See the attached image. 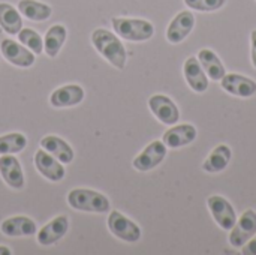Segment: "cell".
<instances>
[{"mask_svg":"<svg viewBox=\"0 0 256 255\" xmlns=\"http://www.w3.org/2000/svg\"><path fill=\"white\" fill-rule=\"evenodd\" d=\"M34 165L38 171L51 182H60L64 177V167L58 159H56L52 155H50L46 150H38L34 155Z\"/></svg>","mask_w":256,"mask_h":255,"instance_id":"10","label":"cell"},{"mask_svg":"<svg viewBox=\"0 0 256 255\" xmlns=\"http://www.w3.org/2000/svg\"><path fill=\"white\" fill-rule=\"evenodd\" d=\"M184 3L195 11L213 12V11L220 9L226 3V0H184Z\"/></svg>","mask_w":256,"mask_h":255,"instance_id":"27","label":"cell"},{"mask_svg":"<svg viewBox=\"0 0 256 255\" xmlns=\"http://www.w3.org/2000/svg\"><path fill=\"white\" fill-rule=\"evenodd\" d=\"M220 81L222 89L230 95L238 98H250L256 93V83L249 77H243L240 74H225Z\"/></svg>","mask_w":256,"mask_h":255,"instance_id":"12","label":"cell"},{"mask_svg":"<svg viewBox=\"0 0 256 255\" xmlns=\"http://www.w3.org/2000/svg\"><path fill=\"white\" fill-rule=\"evenodd\" d=\"M198 60H200L202 69L210 77V80L220 81L225 77V74H226L225 66H224V63L220 62V59L218 57V54L214 51H212L208 48H202L198 53Z\"/></svg>","mask_w":256,"mask_h":255,"instance_id":"20","label":"cell"},{"mask_svg":"<svg viewBox=\"0 0 256 255\" xmlns=\"http://www.w3.org/2000/svg\"><path fill=\"white\" fill-rule=\"evenodd\" d=\"M10 249L9 248H6V246H0V255H10Z\"/></svg>","mask_w":256,"mask_h":255,"instance_id":"30","label":"cell"},{"mask_svg":"<svg viewBox=\"0 0 256 255\" xmlns=\"http://www.w3.org/2000/svg\"><path fill=\"white\" fill-rule=\"evenodd\" d=\"M69 228V221L64 215H60L57 218H54L51 222H48L46 225H44L39 233H38V242L42 246H50L57 243L66 233Z\"/></svg>","mask_w":256,"mask_h":255,"instance_id":"14","label":"cell"},{"mask_svg":"<svg viewBox=\"0 0 256 255\" xmlns=\"http://www.w3.org/2000/svg\"><path fill=\"white\" fill-rule=\"evenodd\" d=\"M148 107L159 122L168 126H174L180 119V111L172 99L165 95H154L148 99Z\"/></svg>","mask_w":256,"mask_h":255,"instance_id":"7","label":"cell"},{"mask_svg":"<svg viewBox=\"0 0 256 255\" xmlns=\"http://www.w3.org/2000/svg\"><path fill=\"white\" fill-rule=\"evenodd\" d=\"M18 39L34 54H40L44 50V41H42L40 35L32 29H21L18 33Z\"/></svg>","mask_w":256,"mask_h":255,"instance_id":"26","label":"cell"},{"mask_svg":"<svg viewBox=\"0 0 256 255\" xmlns=\"http://www.w3.org/2000/svg\"><path fill=\"white\" fill-rule=\"evenodd\" d=\"M0 230L8 237H28L36 233V224L27 216H12L2 222Z\"/></svg>","mask_w":256,"mask_h":255,"instance_id":"18","label":"cell"},{"mask_svg":"<svg viewBox=\"0 0 256 255\" xmlns=\"http://www.w3.org/2000/svg\"><path fill=\"white\" fill-rule=\"evenodd\" d=\"M0 51L3 57L20 68H30L34 63V56L24 45L14 42L12 39H3L0 44Z\"/></svg>","mask_w":256,"mask_h":255,"instance_id":"11","label":"cell"},{"mask_svg":"<svg viewBox=\"0 0 256 255\" xmlns=\"http://www.w3.org/2000/svg\"><path fill=\"white\" fill-rule=\"evenodd\" d=\"M195 138H196V128L194 125L184 123V125H178V126L168 129L164 134L162 141L166 147L178 149V147L190 144Z\"/></svg>","mask_w":256,"mask_h":255,"instance_id":"17","label":"cell"},{"mask_svg":"<svg viewBox=\"0 0 256 255\" xmlns=\"http://www.w3.org/2000/svg\"><path fill=\"white\" fill-rule=\"evenodd\" d=\"M68 204L72 209L82 210V212H94V213H105L110 210V201L104 194H99L92 189H74L68 194Z\"/></svg>","mask_w":256,"mask_h":255,"instance_id":"3","label":"cell"},{"mask_svg":"<svg viewBox=\"0 0 256 255\" xmlns=\"http://www.w3.org/2000/svg\"><path fill=\"white\" fill-rule=\"evenodd\" d=\"M195 26V15L190 11H182L174 17L166 29V39L171 44L183 42Z\"/></svg>","mask_w":256,"mask_h":255,"instance_id":"9","label":"cell"},{"mask_svg":"<svg viewBox=\"0 0 256 255\" xmlns=\"http://www.w3.org/2000/svg\"><path fill=\"white\" fill-rule=\"evenodd\" d=\"M40 147L46 150L50 155H52L56 159H58L62 164H69L74 159V150L72 147L56 135H46L40 140Z\"/></svg>","mask_w":256,"mask_h":255,"instance_id":"19","label":"cell"},{"mask_svg":"<svg viewBox=\"0 0 256 255\" xmlns=\"http://www.w3.org/2000/svg\"><path fill=\"white\" fill-rule=\"evenodd\" d=\"M84 99V90L78 84H68L63 87H58L52 92L50 102L56 108H68L78 105Z\"/></svg>","mask_w":256,"mask_h":255,"instance_id":"16","label":"cell"},{"mask_svg":"<svg viewBox=\"0 0 256 255\" xmlns=\"http://www.w3.org/2000/svg\"><path fill=\"white\" fill-rule=\"evenodd\" d=\"M66 27L62 26V24H54L48 29L46 35H45V41H44V48H45V53L50 56V57H56L64 41H66Z\"/></svg>","mask_w":256,"mask_h":255,"instance_id":"24","label":"cell"},{"mask_svg":"<svg viewBox=\"0 0 256 255\" xmlns=\"http://www.w3.org/2000/svg\"><path fill=\"white\" fill-rule=\"evenodd\" d=\"M183 71H184V78L194 92L204 93L208 89V80H207L206 71L202 69L201 63L196 57H194V56L189 57L184 62Z\"/></svg>","mask_w":256,"mask_h":255,"instance_id":"15","label":"cell"},{"mask_svg":"<svg viewBox=\"0 0 256 255\" xmlns=\"http://www.w3.org/2000/svg\"><path fill=\"white\" fill-rule=\"evenodd\" d=\"M108 228L116 237H118L124 242H129V243H135L141 239L140 227L134 221H130L129 218H126L124 215H122L117 210H112L110 213Z\"/></svg>","mask_w":256,"mask_h":255,"instance_id":"4","label":"cell"},{"mask_svg":"<svg viewBox=\"0 0 256 255\" xmlns=\"http://www.w3.org/2000/svg\"><path fill=\"white\" fill-rule=\"evenodd\" d=\"M166 156V146L164 141L150 143L132 162L134 168L138 171H150L156 168Z\"/></svg>","mask_w":256,"mask_h":255,"instance_id":"8","label":"cell"},{"mask_svg":"<svg viewBox=\"0 0 256 255\" xmlns=\"http://www.w3.org/2000/svg\"><path fill=\"white\" fill-rule=\"evenodd\" d=\"M0 27L9 35H18L22 29L20 11L9 3H0Z\"/></svg>","mask_w":256,"mask_h":255,"instance_id":"22","label":"cell"},{"mask_svg":"<svg viewBox=\"0 0 256 255\" xmlns=\"http://www.w3.org/2000/svg\"><path fill=\"white\" fill-rule=\"evenodd\" d=\"M242 252L244 255H256V237L244 243V248L242 249Z\"/></svg>","mask_w":256,"mask_h":255,"instance_id":"28","label":"cell"},{"mask_svg":"<svg viewBox=\"0 0 256 255\" xmlns=\"http://www.w3.org/2000/svg\"><path fill=\"white\" fill-rule=\"evenodd\" d=\"M18 11L26 18L32 21H45L51 17L52 9L50 5L36 2V0H21L18 3Z\"/></svg>","mask_w":256,"mask_h":255,"instance_id":"23","label":"cell"},{"mask_svg":"<svg viewBox=\"0 0 256 255\" xmlns=\"http://www.w3.org/2000/svg\"><path fill=\"white\" fill-rule=\"evenodd\" d=\"M250 41H252V63L256 68V29L250 35Z\"/></svg>","mask_w":256,"mask_h":255,"instance_id":"29","label":"cell"},{"mask_svg":"<svg viewBox=\"0 0 256 255\" xmlns=\"http://www.w3.org/2000/svg\"><path fill=\"white\" fill-rule=\"evenodd\" d=\"M231 156H232V152H231L230 146L220 144L204 161L202 170L207 171V173H219V171H222V170H225L228 167V164L231 161Z\"/></svg>","mask_w":256,"mask_h":255,"instance_id":"21","label":"cell"},{"mask_svg":"<svg viewBox=\"0 0 256 255\" xmlns=\"http://www.w3.org/2000/svg\"><path fill=\"white\" fill-rule=\"evenodd\" d=\"M93 47L100 53V56L108 60L114 68L123 69L126 66V50L120 42L118 36L105 29H96L92 33Z\"/></svg>","mask_w":256,"mask_h":255,"instance_id":"1","label":"cell"},{"mask_svg":"<svg viewBox=\"0 0 256 255\" xmlns=\"http://www.w3.org/2000/svg\"><path fill=\"white\" fill-rule=\"evenodd\" d=\"M111 23H112L114 32L126 41L142 42V41L150 39L154 35V27L147 20L114 17Z\"/></svg>","mask_w":256,"mask_h":255,"instance_id":"2","label":"cell"},{"mask_svg":"<svg viewBox=\"0 0 256 255\" xmlns=\"http://www.w3.org/2000/svg\"><path fill=\"white\" fill-rule=\"evenodd\" d=\"M207 206H208L214 221L218 222V225L222 230L231 231L237 222V215H236V210L231 206V203L220 195H212L207 198Z\"/></svg>","mask_w":256,"mask_h":255,"instance_id":"5","label":"cell"},{"mask_svg":"<svg viewBox=\"0 0 256 255\" xmlns=\"http://www.w3.org/2000/svg\"><path fill=\"white\" fill-rule=\"evenodd\" d=\"M256 234V213L254 210H246L242 218L236 222L230 234V243L232 248H243Z\"/></svg>","mask_w":256,"mask_h":255,"instance_id":"6","label":"cell"},{"mask_svg":"<svg viewBox=\"0 0 256 255\" xmlns=\"http://www.w3.org/2000/svg\"><path fill=\"white\" fill-rule=\"evenodd\" d=\"M27 146V138L20 132H12L0 137V155H14Z\"/></svg>","mask_w":256,"mask_h":255,"instance_id":"25","label":"cell"},{"mask_svg":"<svg viewBox=\"0 0 256 255\" xmlns=\"http://www.w3.org/2000/svg\"><path fill=\"white\" fill-rule=\"evenodd\" d=\"M0 174L8 186L14 189L24 188V173L20 161L14 155L0 156Z\"/></svg>","mask_w":256,"mask_h":255,"instance_id":"13","label":"cell"}]
</instances>
